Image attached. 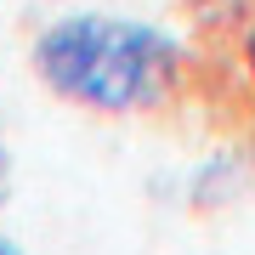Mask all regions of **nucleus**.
<instances>
[{"label":"nucleus","instance_id":"f257e3e1","mask_svg":"<svg viewBox=\"0 0 255 255\" xmlns=\"http://www.w3.org/2000/svg\"><path fill=\"white\" fill-rule=\"evenodd\" d=\"M51 97L91 114H170L199 85V63L176 34L130 17H63L28 51Z\"/></svg>","mask_w":255,"mask_h":255},{"label":"nucleus","instance_id":"f03ea898","mask_svg":"<svg viewBox=\"0 0 255 255\" xmlns=\"http://www.w3.org/2000/svg\"><path fill=\"white\" fill-rule=\"evenodd\" d=\"M227 68L255 97V0H238V17H233V34H227Z\"/></svg>","mask_w":255,"mask_h":255},{"label":"nucleus","instance_id":"7ed1b4c3","mask_svg":"<svg viewBox=\"0 0 255 255\" xmlns=\"http://www.w3.org/2000/svg\"><path fill=\"white\" fill-rule=\"evenodd\" d=\"M6 170L11 164H6V142H0V199H6Z\"/></svg>","mask_w":255,"mask_h":255}]
</instances>
